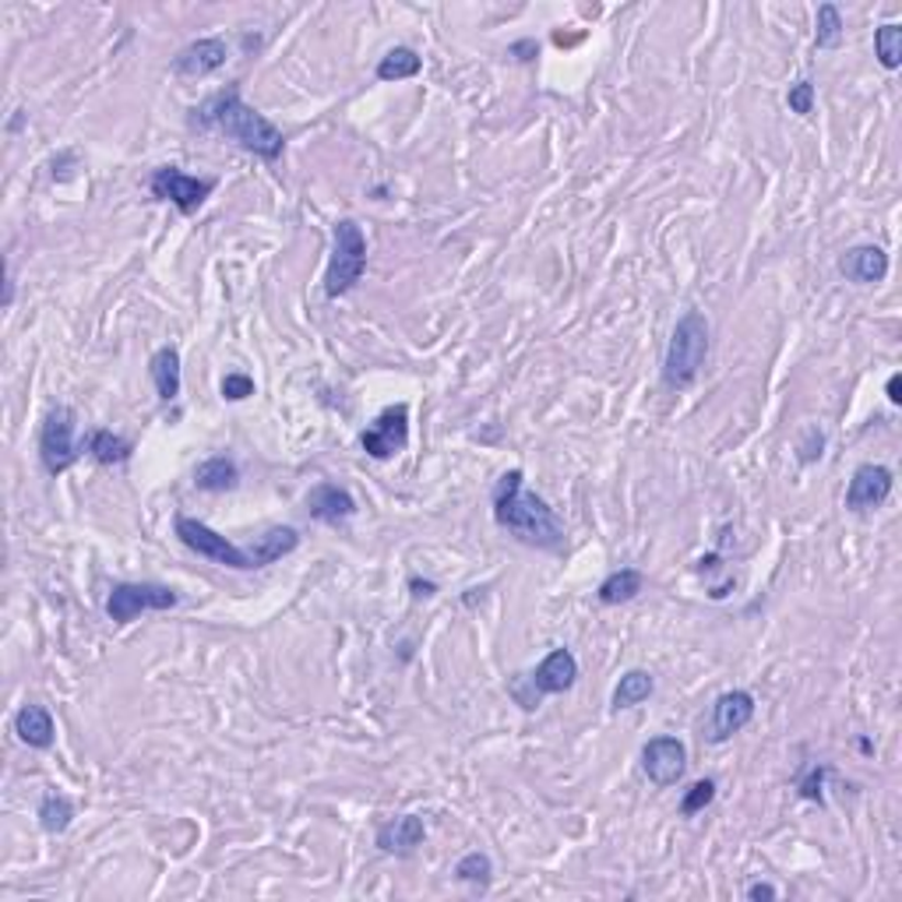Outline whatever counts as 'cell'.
<instances>
[{
    "instance_id": "1",
    "label": "cell",
    "mask_w": 902,
    "mask_h": 902,
    "mask_svg": "<svg viewBox=\"0 0 902 902\" xmlns=\"http://www.w3.org/2000/svg\"><path fill=\"white\" fill-rule=\"evenodd\" d=\"M187 124L194 130H219V135L226 141H233L237 149L251 152L265 162H278L286 152V135L265 117V113H258L254 106L243 103L237 85L212 92L202 106L191 110Z\"/></svg>"
},
{
    "instance_id": "2",
    "label": "cell",
    "mask_w": 902,
    "mask_h": 902,
    "mask_svg": "<svg viewBox=\"0 0 902 902\" xmlns=\"http://www.w3.org/2000/svg\"><path fill=\"white\" fill-rule=\"evenodd\" d=\"M490 507H494L498 526L504 533H512L515 539H522V544H529L536 550H550V553H561L568 547L564 522L557 518V512L536 490H526L522 469H507L494 483Z\"/></svg>"
},
{
    "instance_id": "3",
    "label": "cell",
    "mask_w": 902,
    "mask_h": 902,
    "mask_svg": "<svg viewBox=\"0 0 902 902\" xmlns=\"http://www.w3.org/2000/svg\"><path fill=\"white\" fill-rule=\"evenodd\" d=\"M709 339H712L709 318H705L701 310H684L674 324V332H670L663 370H660L663 385L670 391H687L698 381L705 359H709Z\"/></svg>"
},
{
    "instance_id": "4",
    "label": "cell",
    "mask_w": 902,
    "mask_h": 902,
    "mask_svg": "<svg viewBox=\"0 0 902 902\" xmlns=\"http://www.w3.org/2000/svg\"><path fill=\"white\" fill-rule=\"evenodd\" d=\"M575 681H579V660H575V652L561 646V649H550L529 674H515L507 681V692H512V698L522 705V712H536L539 701L547 695L571 692Z\"/></svg>"
},
{
    "instance_id": "5",
    "label": "cell",
    "mask_w": 902,
    "mask_h": 902,
    "mask_svg": "<svg viewBox=\"0 0 902 902\" xmlns=\"http://www.w3.org/2000/svg\"><path fill=\"white\" fill-rule=\"evenodd\" d=\"M367 272V237L356 219H339L332 226V258L324 272V297L339 300L359 286Z\"/></svg>"
},
{
    "instance_id": "6",
    "label": "cell",
    "mask_w": 902,
    "mask_h": 902,
    "mask_svg": "<svg viewBox=\"0 0 902 902\" xmlns=\"http://www.w3.org/2000/svg\"><path fill=\"white\" fill-rule=\"evenodd\" d=\"M173 533H176V539H180V544H184L191 553L205 557V561H212V564H222V568H233V571H261L258 561H254V550H251V547H237L233 539L219 536L216 529L205 526V522H198V518L176 515Z\"/></svg>"
},
{
    "instance_id": "7",
    "label": "cell",
    "mask_w": 902,
    "mask_h": 902,
    "mask_svg": "<svg viewBox=\"0 0 902 902\" xmlns=\"http://www.w3.org/2000/svg\"><path fill=\"white\" fill-rule=\"evenodd\" d=\"M180 603V593L162 582H117L106 596V617L113 625H130L141 614L173 610Z\"/></svg>"
},
{
    "instance_id": "8",
    "label": "cell",
    "mask_w": 902,
    "mask_h": 902,
    "mask_svg": "<svg viewBox=\"0 0 902 902\" xmlns=\"http://www.w3.org/2000/svg\"><path fill=\"white\" fill-rule=\"evenodd\" d=\"M75 423H78V416L71 406H54L39 426V463L50 477H64V472L81 458Z\"/></svg>"
},
{
    "instance_id": "9",
    "label": "cell",
    "mask_w": 902,
    "mask_h": 902,
    "mask_svg": "<svg viewBox=\"0 0 902 902\" xmlns=\"http://www.w3.org/2000/svg\"><path fill=\"white\" fill-rule=\"evenodd\" d=\"M149 191H152V198L170 202L180 216H194V212L212 198L216 180L212 176H191L180 167H159L149 176Z\"/></svg>"
},
{
    "instance_id": "10",
    "label": "cell",
    "mask_w": 902,
    "mask_h": 902,
    "mask_svg": "<svg viewBox=\"0 0 902 902\" xmlns=\"http://www.w3.org/2000/svg\"><path fill=\"white\" fill-rule=\"evenodd\" d=\"M754 709H758V701H754V695L744 692V687L723 692V695L712 701V712H709V723H705V730H701V741L705 744H727V741H733L737 733L751 727Z\"/></svg>"
},
{
    "instance_id": "11",
    "label": "cell",
    "mask_w": 902,
    "mask_h": 902,
    "mask_svg": "<svg viewBox=\"0 0 902 902\" xmlns=\"http://www.w3.org/2000/svg\"><path fill=\"white\" fill-rule=\"evenodd\" d=\"M409 445V406L396 402L385 406L381 413L374 416V423L359 434V448H364L377 463H388Z\"/></svg>"
},
{
    "instance_id": "12",
    "label": "cell",
    "mask_w": 902,
    "mask_h": 902,
    "mask_svg": "<svg viewBox=\"0 0 902 902\" xmlns=\"http://www.w3.org/2000/svg\"><path fill=\"white\" fill-rule=\"evenodd\" d=\"M642 773L652 786H660V790H670V786H677L687 773V747L684 741L670 733H660V737H649L642 744Z\"/></svg>"
},
{
    "instance_id": "13",
    "label": "cell",
    "mask_w": 902,
    "mask_h": 902,
    "mask_svg": "<svg viewBox=\"0 0 902 902\" xmlns=\"http://www.w3.org/2000/svg\"><path fill=\"white\" fill-rule=\"evenodd\" d=\"M892 487H895V477L889 466H878V463H864L853 469V480L846 487V507L849 512H875L884 501L892 498Z\"/></svg>"
},
{
    "instance_id": "14",
    "label": "cell",
    "mask_w": 902,
    "mask_h": 902,
    "mask_svg": "<svg viewBox=\"0 0 902 902\" xmlns=\"http://www.w3.org/2000/svg\"><path fill=\"white\" fill-rule=\"evenodd\" d=\"M226 60H229V46L226 39L219 36H205V39H194L187 43L184 50H180L170 64V71L176 78H208V75H216L226 68Z\"/></svg>"
},
{
    "instance_id": "15",
    "label": "cell",
    "mask_w": 902,
    "mask_h": 902,
    "mask_svg": "<svg viewBox=\"0 0 902 902\" xmlns=\"http://www.w3.org/2000/svg\"><path fill=\"white\" fill-rule=\"evenodd\" d=\"M426 840V825L420 814H399L391 822H381L374 832V846L385 853V857L409 860Z\"/></svg>"
},
{
    "instance_id": "16",
    "label": "cell",
    "mask_w": 902,
    "mask_h": 902,
    "mask_svg": "<svg viewBox=\"0 0 902 902\" xmlns=\"http://www.w3.org/2000/svg\"><path fill=\"white\" fill-rule=\"evenodd\" d=\"M359 512L356 507V498L350 494L346 487L339 483H318L310 487L307 494V515L321 522V526H346V522Z\"/></svg>"
},
{
    "instance_id": "17",
    "label": "cell",
    "mask_w": 902,
    "mask_h": 902,
    "mask_svg": "<svg viewBox=\"0 0 902 902\" xmlns=\"http://www.w3.org/2000/svg\"><path fill=\"white\" fill-rule=\"evenodd\" d=\"M840 275L857 286H878L889 275V254L878 243H857L840 254Z\"/></svg>"
},
{
    "instance_id": "18",
    "label": "cell",
    "mask_w": 902,
    "mask_h": 902,
    "mask_svg": "<svg viewBox=\"0 0 902 902\" xmlns=\"http://www.w3.org/2000/svg\"><path fill=\"white\" fill-rule=\"evenodd\" d=\"M14 733H19V741L32 751H50L57 741V723L46 705L28 701L14 712Z\"/></svg>"
},
{
    "instance_id": "19",
    "label": "cell",
    "mask_w": 902,
    "mask_h": 902,
    "mask_svg": "<svg viewBox=\"0 0 902 902\" xmlns=\"http://www.w3.org/2000/svg\"><path fill=\"white\" fill-rule=\"evenodd\" d=\"M194 487L205 490V494H226V490L240 487V466L233 455H208L205 463H198L194 469Z\"/></svg>"
},
{
    "instance_id": "20",
    "label": "cell",
    "mask_w": 902,
    "mask_h": 902,
    "mask_svg": "<svg viewBox=\"0 0 902 902\" xmlns=\"http://www.w3.org/2000/svg\"><path fill=\"white\" fill-rule=\"evenodd\" d=\"M149 374L156 385L159 402H176L180 388H184V370H180V350L176 346H159L149 359Z\"/></svg>"
},
{
    "instance_id": "21",
    "label": "cell",
    "mask_w": 902,
    "mask_h": 902,
    "mask_svg": "<svg viewBox=\"0 0 902 902\" xmlns=\"http://www.w3.org/2000/svg\"><path fill=\"white\" fill-rule=\"evenodd\" d=\"M81 452L100 466H124L130 463V455H135V445H130L127 437L106 431V426H95V431H89L85 441H81Z\"/></svg>"
},
{
    "instance_id": "22",
    "label": "cell",
    "mask_w": 902,
    "mask_h": 902,
    "mask_svg": "<svg viewBox=\"0 0 902 902\" xmlns=\"http://www.w3.org/2000/svg\"><path fill=\"white\" fill-rule=\"evenodd\" d=\"M642 589H646V575H642V571H638V568H617V571H610V575L600 582L596 600L603 606H620V603H631V600L642 596Z\"/></svg>"
},
{
    "instance_id": "23",
    "label": "cell",
    "mask_w": 902,
    "mask_h": 902,
    "mask_svg": "<svg viewBox=\"0 0 902 902\" xmlns=\"http://www.w3.org/2000/svg\"><path fill=\"white\" fill-rule=\"evenodd\" d=\"M300 547V533L293 529V526H272L265 536H258L254 539V561L258 568H269L275 561H283V557H289L293 550Z\"/></svg>"
},
{
    "instance_id": "24",
    "label": "cell",
    "mask_w": 902,
    "mask_h": 902,
    "mask_svg": "<svg viewBox=\"0 0 902 902\" xmlns=\"http://www.w3.org/2000/svg\"><path fill=\"white\" fill-rule=\"evenodd\" d=\"M655 692V677L649 670H628V674H620L614 695H610V709L614 712H625V709H635V705L649 701Z\"/></svg>"
},
{
    "instance_id": "25",
    "label": "cell",
    "mask_w": 902,
    "mask_h": 902,
    "mask_svg": "<svg viewBox=\"0 0 902 902\" xmlns=\"http://www.w3.org/2000/svg\"><path fill=\"white\" fill-rule=\"evenodd\" d=\"M75 800L71 797H64L57 790L50 793H43L39 800V808H36V818H39V829L43 832H50V835H60V832H68L71 822H75Z\"/></svg>"
},
{
    "instance_id": "26",
    "label": "cell",
    "mask_w": 902,
    "mask_h": 902,
    "mask_svg": "<svg viewBox=\"0 0 902 902\" xmlns=\"http://www.w3.org/2000/svg\"><path fill=\"white\" fill-rule=\"evenodd\" d=\"M423 71V57L413 46H391V50L377 60V81H406Z\"/></svg>"
},
{
    "instance_id": "27",
    "label": "cell",
    "mask_w": 902,
    "mask_h": 902,
    "mask_svg": "<svg viewBox=\"0 0 902 902\" xmlns=\"http://www.w3.org/2000/svg\"><path fill=\"white\" fill-rule=\"evenodd\" d=\"M452 875H455V881L472 884L477 892H487L490 881H494V860H490V853H483V849H469L466 857L452 867Z\"/></svg>"
},
{
    "instance_id": "28",
    "label": "cell",
    "mask_w": 902,
    "mask_h": 902,
    "mask_svg": "<svg viewBox=\"0 0 902 902\" xmlns=\"http://www.w3.org/2000/svg\"><path fill=\"white\" fill-rule=\"evenodd\" d=\"M846 36L843 25V11L835 4H822L818 8V22H814V50H840Z\"/></svg>"
},
{
    "instance_id": "29",
    "label": "cell",
    "mask_w": 902,
    "mask_h": 902,
    "mask_svg": "<svg viewBox=\"0 0 902 902\" xmlns=\"http://www.w3.org/2000/svg\"><path fill=\"white\" fill-rule=\"evenodd\" d=\"M875 57L884 71H895L902 64V25L884 22L875 28Z\"/></svg>"
},
{
    "instance_id": "30",
    "label": "cell",
    "mask_w": 902,
    "mask_h": 902,
    "mask_svg": "<svg viewBox=\"0 0 902 902\" xmlns=\"http://www.w3.org/2000/svg\"><path fill=\"white\" fill-rule=\"evenodd\" d=\"M716 800V779H698L687 786V793L681 797V818H695Z\"/></svg>"
},
{
    "instance_id": "31",
    "label": "cell",
    "mask_w": 902,
    "mask_h": 902,
    "mask_svg": "<svg viewBox=\"0 0 902 902\" xmlns=\"http://www.w3.org/2000/svg\"><path fill=\"white\" fill-rule=\"evenodd\" d=\"M825 431L822 426H803V434L797 441V463L800 466H814V463H822V455H825Z\"/></svg>"
},
{
    "instance_id": "32",
    "label": "cell",
    "mask_w": 902,
    "mask_h": 902,
    "mask_svg": "<svg viewBox=\"0 0 902 902\" xmlns=\"http://www.w3.org/2000/svg\"><path fill=\"white\" fill-rule=\"evenodd\" d=\"M832 776V768L829 765H808V773H803L797 779V793L803 800H814V803H825V779Z\"/></svg>"
},
{
    "instance_id": "33",
    "label": "cell",
    "mask_w": 902,
    "mask_h": 902,
    "mask_svg": "<svg viewBox=\"0 0 902 902\" xmlns=\"http://www.w3.org/2000/svg\"><path fill=\"white\" fill-rule=\"evenodd\" d=\"M786 106H790V113H797V117H811L814 113V85L808 78L793 81L790 92H786Z\"/></svg>"
},
{
    "instance_id": "34",
    "label": "cell",
    "mask_w": 902,
    "mask_h": 902,
    "mask_svg": "<svg viewBox=\"0 0 902 902\" xmlns=\"http://www.w3.org/2000/svg\"><path fill=\"white\" fill-rule=\"evenodd\" d=\"M219 391H222V399L226 402H243V399H251L254 396V377L251 374H226L222 377V385H219Z\"/></svg>"
},
{
    "instance_id": "35",
    "label": "cell",
    "mask_w": 902,
    "mask_h": 902,
    "mask_svg": "<svg viewBox=\"0 0 902 902\" xmlns=\"http://www.w3.org/2000/svg\"><path fill=\"white\" fill-rule=\"evenodd\" d=\"M507 54H512L515 60H522V64H533L539 57V43L536 39H518V43L507 46Z\"/></svg>"
},
{
    "instance_id": "36",
    "label": "cell",
    "mask_w": 902,
    "mask_h": 902,
    "mask_svg": "<svg viewBox=\"0 0 902 902\" xmlns=\"http://www.w3.org/2000/svg\"><path fill=\"white\" fill-rule=\"evenodd\" d=\"M751 902H773V899H779V889L776 884H768V881H754V884H747V892H744Z\"/></svg>"
},
{
    "instance_id": "37",
    "label": "cell",
    "mask_w": 902,
    "mask_h": 902,
    "mask_svg": "<svg viewBox=\"0 0 902 902\" xmlns=\"http://www.w3.org/2000/svg\"><path fill=\"white\" fill-rule=\"evenodd\" d=\"M409 593H413V600H434L437 596V582L431 579H409Z\"/></svg>"
},
{
    "instance_id": "38",
    "label": "cell",
    "mask_w": 902,
    "mask_h": 902,
    "mask_svg": "<svg viewBox=\"0 0 902 902\" xmlns=\"http://www.w3.org/2000/svg\"><path fill=\"white\" fill-rule=\"evenodd\" d=\"M884 396H889V402H892V406H899V402H902V374H899V370L889 377V385H884Z\"/></svg>"
},
{
    "instance_id": "39",
    "label": "cell",
    "mask_w": 902,
    "mask_h": 902,
    "mask_svg": "<svg viewBox=\"0 0 902 902\" xmlns=\"http://www.w3.org/2000/svg\"><path fill=\"white\" fill-rule=\"evenodd\" d=\"M483 593H487V589H469V593L463 596V603H466V606H472V603H477V600L483 603Z\"/></svg>"
},
{
    "instance_id": "40",
    "label": "cell",
    "mask_w": 902,
    "mask_h": 902,
    "mask_svg": "<svg viewBox=\"0 0 902 902\" xmlns=\"http://www.w3.org/2000/svg\"><path fill=\"white\" fill-rule=\"evenodd\" d=\"M11 300H14V278L8 275V289H4V307H11Z\"/></svg>"
}]
</instances>
